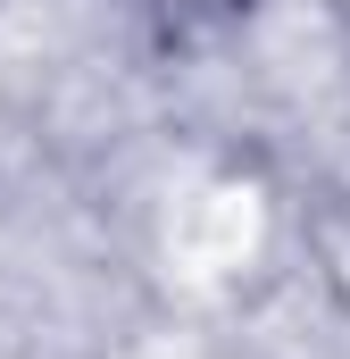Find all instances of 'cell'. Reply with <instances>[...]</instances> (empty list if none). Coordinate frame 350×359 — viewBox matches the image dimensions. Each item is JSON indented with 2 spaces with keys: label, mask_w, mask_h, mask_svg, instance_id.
<instances>
[{
  "label": "cell",
  "mask_w": 350,
  "mask_h": 359,
  "mask_svg": "<svg viewBox=\"0 0 350 359\" xmlns=\"http://www.w3.org/2000/svg\"><path fill=\"white\" fill-rule=\"evenodd\" d=\"M317 259H326V284H334V301L350 309V217H334V226L317 234Z\"/></svg>",
  "instance_id": "6da1fadb"
}]
</instances>
